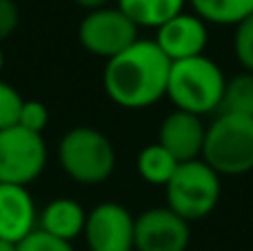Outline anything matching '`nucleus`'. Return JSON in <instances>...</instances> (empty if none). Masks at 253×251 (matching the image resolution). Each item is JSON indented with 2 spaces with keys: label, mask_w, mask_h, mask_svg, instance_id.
<instances>
[{
  "label": "nucleus",
  "mask_w": 253,
  "mask_h": 251,
  "mask_svg": "<svg viewBox=\"0 0 253 251\" xmlns=\"http://www.w3.org/2000/svg\"><path fill=\"white\" fill-rule=\"evenodd\" d=\"M71 2H76L78 7L87 9V11H93V9H102L109 4V0H71Z\"/></svg>",
  "instance_id": "5701e85b"
},
{
  "label": "nucleus",
  "mask_w": 253,
  "mask_h": 251,
  "mask_svg": "<svg viewBox=\"0 0 253 251\" xmlns=\"http://www.w3.org/2000/svg\"><path fill=\"white\" fill-rule=\"evenodd\" d=\"M4 67V53H2V47H0V71H2Z\"/></svg>",
  "instance_id": "393cba45"
},
{
  "label": "nucleus",
  "mask_w": 253,
  "mask_h": 251,
  "mask_svg": "<svg viewBox=\"0 0 253 251\" xmlns=\"http://www.w3.org/2000/svg\"><path fill=\"white\" fill-rule=\"evenodd\" d=\"M189 222L169 207H151L135 216L133 251H187Z\"/></svg>",
  "instance_id": "1a4fd4ad"
},
{
  "label": "nucleus",
  "mask_w": 253,
  "mask_h": 251,
  "mask_svg": "<svg viewBox=\"0 0 253 251\" xmlns=\"http://www.w3.org/2000/svg\"><path fill=\"white\" fill-rule=\"evenodd\" d=\"M207 125L200 116L173 109L167 114L158 129V145H162L178 163L198 160L202 156Z\"/></svg>",
  "instance_id": "9b49d317"
},
{
  "label": "nucleus",
  "mask_w": 253,
  "mask_h": 251,
  "mask_svg": "<svg viewBox=\"0 0 253 251\" xmlns=\"http://www.w3.org/2000/svg\"><path fill=\"white\" fill-rule=\"evenodd\" d=\"M224 87L227 76L218 62L207 56H196L189 60L171 62L167 98L178 111L205 118L220 109Z\"/></svg>",
  "instance_id": "f03ea898"
},
{
  "label": "nucleus",
  "mask_w": 253,
  "mask_h": 251,
  "mask_svg": "<svg viewBox=\"0 0 253 251\" xmlns=\"http://www.w3.org/2000/svg\"><path fill=\"white\" fill-rule=\"evenodd\" d=\"M87 211L83 205L71 198H56L38 213V231L58 238L62 243H71L83 236Z\"/></svg>",
  "instance_id": "ddd939ff"
},
{
  "label": "nucleus",
  "mask_w": 253,
  "mask_h": 251,
  "mask_svg": "<svg viewBox=\"0 0 253 251\" xmlns=\"http://www.w3.org/2000/svg\"><path fill=\"white\" fill-rule=\"evenodd\" d=\"M171 60L153 40L138 38L123 53L107 60L102 87L114 105L123 109H147L167 98Z\"/></svg>",
  "instance_id": "f257e3e1"
},
{
  "label": "nucleus",
  "mask_w": 253,
  "mask_h": 251,
  "mask_svg": "<svg viewBox=\"0 0 253 251\" xmlns=\"http://www.w3.org/2000/svg\"><path fill=\"white\" fill-rule=\"evenodd\" d=\"M47 125H49V109H47L44 102H40V100H25L22 102L18 127L42 136V131H44Z\"/></svg>",
  "instance_id": "aec40b11"
},
{
  "label": "nucleus",
  "mask_w": 253,
  "mask_h": 251,
  "mask_svg": "<svg viewBox=\"0 0 253 251\" xmlns=\"http://www.w3.org/2000/svg\"><path fill=\"white\" fill-rule=\"evenodd\" d=\"M20 25V9L16 0H0V44L13 36V31Z\"/></svg>",
  "instance_id": "4be33fe9"
},
{
  "label": "nucleus",
  "mask_w": 253,
  "mask_h": 251,
  "mask_svg": "<svg viewBox=\"0 0 253 251\" xmlns=\"http://www.w3.org/2000/svg\"><path fill=\"white\" fill-rule=\"evenodd\" d=\"M178 165H180L178 160L162 145H158V142L142 147V151L138 154V160H135L138 176L147 185H153V187H167V182L173 178Z\"/></svg>",
  "instance_id": "dca6fc26"
},
{
  "label": "nucleus",
  "mask_w": 253,
  "mask_h": 251,
  "mask_svg": "<svg viewBox=\"0 0 253 251\" xmlns=\"http://www.w3.org/2000/svg\"><path fill=\"white\" fill-rule=\"evenodd\" d=\"M200 158L218 176H242L253 171V118L218 114L207 125Z\"/></svg>",
  "instance_id": "7ed1b4c3"
},
{
  "label": "nucleus",
  "mask_w": 253,
  "mask_h": 251,
  "mask_svg": "<svg viewBox=\"0 0 253 251\" xmlns=\"http://www.w3.org/2000/svg\"><path fill=\"white\" fill-rule=\"evenodd\" d=\"M0 251H18V245H13V243H9V240L0 238Z\"/></svg>",
  "instance_id": "b1692460"
},
{
  "label": "nucleus",
  "mask_w": 253,
  "mask_h": 251,
  "mask_svg": "<svg viewBox=\"0 0 253 251\" xmlns=\"http://www.w3.org/2000/svg\"><path fill=\"white\" fill-rule=\"evenodd\" d=\"M38 229V209L27 187L0 185V238L20 245Z\"/></svg>",
  "instance_id": "f8f14e48"
},
{
  "label": "nucleus",
  "mask_w": 253,
  "mask_h": 251,
  "mask_svg": "<svg viewBox=\"0 0 253 251\" xmlns=\"http://www.w3.org/2000/svg\"><path fill=\"white\" fill-rule=\"evenodd\" d=\"M153 42L171 62L205 56L209 44V25L193 11H182L158 27Z\"/></svg>",
  "instance_id": "9d476101"
},
{
  "label": "nucleus",
  "mask_w": 253,
  "mask_h": 251,
  "mask_svg": "<svg viewBox=\"0 0 253 251\" xmlns=\"http://www.w3.org/2000/svg\"><path fill=\"white\" fill-rule=\"evenodd\" d=\"M22 102H25V98H22L11 84L0 80V131L18 125Z\"/></svg>",
  "instance_id": "6ab92c4d"
},
{
  "label": "nucleus",
  "mask_w": 253,
  "mask_h": 251,
  "mask_svg": "<svg viewBox=\"0 0 253 251\" xmlns=\"http://www.w3.org/2000/svg\"><path fill=\"white\" fill-rule=\"evenodd\" d=\"M193 13L207 25L236 27L245 18L253 16V0H187Z\"/></svg>",
  "instance_id": "2eb2a0df"
},
{
  "label": "nucleus",
  "mask_w": 253,
  "mask_h": 251,
  "mask_svg": "<svg viewBox=\"0 0 253 251\" xmlns=\"http://www.w3.org/2000/svg\"><path fill=\"white\" fill-rule=\"evenodd\" d=\"M167 205L182 220L196 222L215 211L222 196V176L202 158L180 163L173 178L167 182Z\"/></svg>",
  "instance_id": "39448f33"
},
{
  "label": "nucleus",
  "mask_w": 253,
  "mask_h": 251,
  "mask_svg": "<svg viewBox=\"0 0 253 251\" xmlns=\"http://www.w3.org/2000/svg\"><path fill=\"white\" fill-rule=\"evenodd\" d=\"M233 53H236L238 65L245 71L253 74V16L245 18L236 25L233 34Z\"/></svg>",
  "instance_id": "a211bd4d"
},
{
  "label": "nucleus",
  "mask_w": 253,
  "mask_h": 251,
  "mask_svg": "<svg viewBox=\"0 0 253 251\" xmlns=\"http://www.w3.org/2000/svg\"><path fill=\"white\" fill-rule=\"evenodd\" d=\"M138 27L118 7H102L87 11L78 25V40L83 49L98 58L111 60L138 40Z\"/></svg>",
  "instance_id": "0eeeda50"
},
{
  "label": "nucleus",
  "mask_w": 253,
  "mask_h": 251,
  "mask_svg": "<svg viewBox=\"0 0 253 251\" xmlns=\"http://www.w3.org/2000/svg\"><path fill=\"white\" fill-rule=\"evenodd\" d=\"M135 216L118 203H100L87 211L84 240L89 251H133Z\"/></svg>",
  "instance_id": "6e6552de"
},
{
  "label": "nucleus",
  "mask_w": 253,
  "mask_h": 251,
  "mask_svg": "<svg viewBox=\"0 0 253 251\" xmlns=\"http://www.w3.org/2000/svg\"><path fill=\"white\" fill-rule=\"evenodd\" d=\"M58 163L78 185H102L116 169V149L102 131L80 125L60 138Z\"/></svg>",
  "instance_id": "20e7f679"
},
{
  "label": "nucleus",
  "mask_w": 253,
  "mask_h": 251,
  "mask_svg": "<svg viewBox=\"0 0 253 251\" xmlns=\"http://www.w3.org/2000/svg\"><path fill=\"white\" fill-rule=\"evenodd\" d=\"M18 251H76V249L71 247V243H62V240L51 238V236L36 229L29 238H25L18 245Z\"/></svg>",
  "instance_id": "412c9836"
},
{
  "label": "nucleus",
  "mask_w": 253,
  "mask_h": 251,
  "mask_svg": "<svg viewBox=\"0 0 253 251\" xmlns=\"http://www.w3.org/2000/svg\"><path fill=\"white\" fill-rule=\"evenodd\" d=\"M187 0H118L116 7L133 22L138 29H158L167 20L184 11Z\"/></svg>",
  "instance_id": "4468645a"
},
{
  "label": "nucleus",
  "mask_w": 253,
  "mask_h": 251,
  "mask_svg": "<svg viewBox=\"0 0 253 251\" xmlns=\"http://www.w3.org/2000/svg\"><path fill=\"white\" fill-rule=\"evenodd\" d=\"M218 111L220 114H236L253 118V74L242 71V74L227 80Z\"/></svg>",
  "instance_id": "f3484780"
},
{
  "label": "nucleus",
  "mask_w": 253,
  "mask_h": 251,
  "mask_svg": "<svg viewBox=\"0 0 253 251\" xmlns=\"http://www.w3.org/2000/svg\"><path fill=\"white\" fill-rule=\"evenodd\" d=\"M47 167V145L40 133L22 127L0 131V185L29 187Z\"/></svg>",
  "instance_id": "423d86ee"
}]
</instances>
